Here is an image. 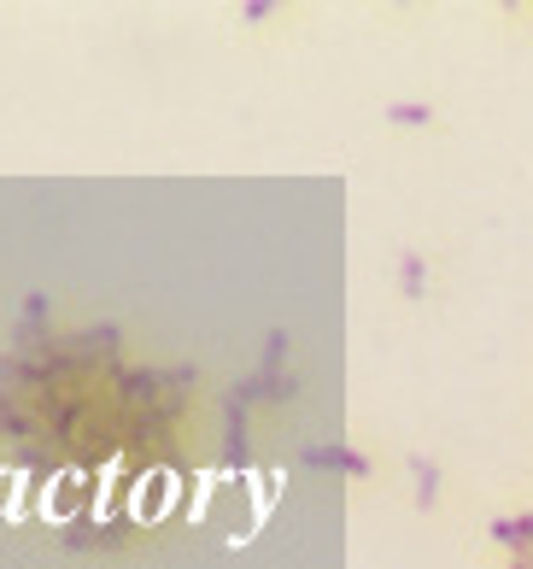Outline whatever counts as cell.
<instances>
[{
	"label": "cell",
	"instance_id": "6da1fadb",
	"mask_svg": "<svg viewBox=\"0 0 533 569\" xmlns=\"http://www.w3.org/2000/svg\"><path fill=\"white\" fill-rule=\"evenodd\" d=\"M247 399L241 393H223V463L229 470H247L252 463V423H247Z\"/></svg>",
	"mask_w": 533,
	"mask_h": 569
},
{
	"label": "cell",
	"instance_id": "7a4b0ae2",
	"mask_svg": "<svg viewBox=\"0 0 533 569\" xmlns=\"http://www.w3.org/2000/svg\"><path fill=\"white\" fill-rule=\"evenodd\" d=\"M229 393H241L247 406H259V399H270V406H288V399H300V376H270V370H252L241 376V382H229Z\"/></svg>",
	"mask_w": 533,
	"mask_h": 569
},
{
	"label": "cell",
	"instance_id": "3957f363",
	"mask_svg": "<svg viewBox=\"0 0 533 569\" xmlns=\"http://www.w3.org/2000/svg\"><path fill=\"white\" fill-rule=\"evenodd\" d=\"M404 470H411V481H416V511H434V505H440V488H445L440 463L422 458V452H411V458H404Z\"/></svg>",
	"mask_w": 533,
	"mask_h": 569
},
{
	"label": "cell",
	"instance_id": "277c9868",
	"mask_svg": "<svg viewBox=\"0 0 533 569\" xmlns=\"http://www.w3.org/2000/svg\"><path fill=\"white\" fill-rule=\"evenodd\" d=\"M399 293L411 306L429 300V259H422V252H399Z\"/></svg>",
	"mask_w": 533,
	"mask_h": 569
},
{
	"label": "cell",
	"instance_id": "5b68a950",
	"mask_svg": "<svg viewBox=\"0 0 533 569\" xmlns=\"http://www.w3.org/2000/svg\"><path fill=\"white\" fill-rule=\"evenodd\" d=\"M381 118L399 123V130H422V123H434V107H429V100H393Z\"/></svg>",
	"mask_w": 533,
	"mask_h": 569
},
{
	"label": "cell",
	"instance_id": "8992f818",
	"mask_svg": "<svg viewBox=\"0 0 533 569\" xmlns=\"http://www.w3.org/2000/svg\"><path fill=\"white\" fill-rule=\"evenodd\" d=\"M288 352H293V341H288V329L275 323V329L264 335V358H259V370H270V376H282V365H288Z\"/></svg>",
	"mask_w": 533,
	"mask_h": 569
},
{
	"label": "cell",
	"instance_id": "52a82bcc",
	"mask_svg": "<svg viewBox=\"0 0 533 569\" xmlns=\"http://www.w3.org/2000/svg\"><path fill=\"white\" fill-rule=\"evenodd\" d=\"M300 463H311V470H340V476H346V440H334V447H305Z\"/></svg>",
	"mask_w": 533,
	"mask_h": 569
},
{
	"label": "cell",
	"instance_id": "ba28073f",
	"mask_svg": "<svg viewBox=\"0 0 533 569\" xmlns=\"http://www.w3.org/2000/svg\"><path fill=\"white\" fill-rule=\"evenodd\" d=\"M486 535H493L510 558H527V540H522V529H516V517H493V522H486Z\"/></svg>",
	"mask_w": 533,
	"mask_h": 569
},
{
	"label": "cell",
	"instance_id": "9c48e42d",
	"mask_svg": "<svg viewBox=\"0 0 533 569\" xmlns=\"http://www.w3.org/2000/svg\"><path fill=\"white\" fill-rule=\"evenodd\" d=\"M264 18H275V0H247L241 7V24H264Z\"/></svg>",
	"mask_w": 533,
	"mask_h": 569
},
{
	"label": "cell",
	"instance_id": "30bf717a",
	"mask_svg": "<svg viewBox=\"0 0 533 569\" xmlns=\"http://www.w3.org/2000/svg\"><path fill=\"white\" fill-rule=\"evenodd\" d=\"M370 470H375V463L358 452V447H346V476H352V481H370Z\"/></svg>",
	"mask_w": 533,
	"mask_h": 569
},
{
	"label": "cell",
	"instance_id": "8fae6325",
	"mask_svg": "<svg viewBox=\"0 0 533 569\" xmlns=\"http://www.w3.org/2000/svg\"><path fill=\"white\" fill-rule=\"evenodd\" d=\"M100 546H123V522H105V529H100Z\"/></svg>",
	"mask_w": 533,
	"mask_h": 569
},
{
	"label": "cell",
	"instance_id": "7c38bea8",
	"mask_svg": "<svg viewBox=\"0 0 533 569\" xmlns=\"http://www.w3.org/2000/svg\"><path fill=\"white\" fill-rule=\"evenodd\" d=\"M510 569H533V552L527 558H510Z\"/></svg>",
	"mask_w": 533,
	"mask_h": 569
}]
</instances>
